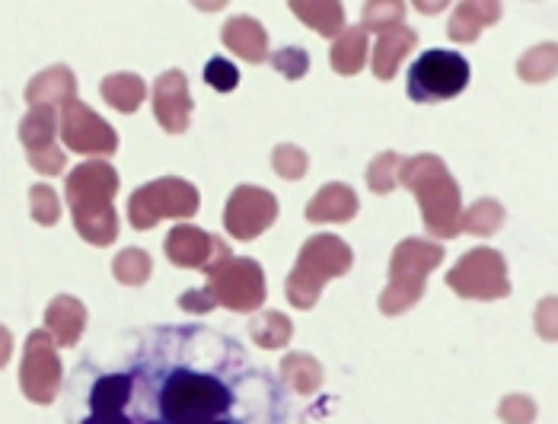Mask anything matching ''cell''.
<instances>
[{
	"mask_svg": "<svg viewBox=\"0 0 558 424\" xmlns=\"http://www.w3.org/2000/svg\"><path fill=\"white\" fill-rule=\"evenodd\" d=\"M71 99H77V77L68 64H51L43 74H36L26 86V102L29 109H54V106H68Z\"/></svg>",
	"mask_w": 558,
	"mask_h": 424,
	"instance_id": "obj_16",
	"label": "cell"
},
{
	"mask_svg": "<svg viewBox=\"0 0 558 424\" xmlns=\"http://www.w3.org/2000/svg\"><path fill=\"white\" fill-rule=\"evenodd\" d=\"M208 294L217 306L233 313H253L265 303V271L256 258H227L208 271Z\"/></svg>",
	"mask_w": 558,
	"mask_h": 424,
	"instance_id": "obj_9",
	"label": "cell"
},
{
	"mask_svg": "<svg viewBox=\"0 0 558 424\" xmlns=\"http://www.w3.org/2000/svg\"><path fill=\"white\" fill-rule=\"evenodd\" d=\"M10 354H13V336L7 326H0V367H7Z\"/></svg>",
	"mask_w": 558,
	"mask_h": 424,
	"instance_id": "obj_41",
	"label": "cell"
},
{
	"mask_svg": "<svg viewBox=\"0 0 558 424\" xmlns=\"http://www.w3.org/2000/svg\"><path fill=\"white\" fill-rule=\"evenodd\" d=\"M61 141L71 154H84V157H109L119 150V134L102 116H96L86 102L71 99L61 109Z\"/></svg>",
	"mask_w": 558,
	"mask_h": 424,
	"instance_id": "obj_12",
	"label": "cell"
},
{
	"mask_svg": "<svg viewBox=\"0 0 558 424\" xmlns=\"http://www.w3.org/2000/svg\"><path fill=\"white\" fill-rule=\"evenodd\" d=\"M205 84L217 89V93H230V89H236L240 86V71H236V64L233 61H227V58H211L208 64H205Z\"/></svg>",
	"mask_w": 558,
	"mask_h": 424,
	"instance_id": "obj_36",
	"label": "cell"
},
{
	"mask_svg": "<svg viewBox=\"0 0 558 424\" xmlns=\"http://www.w3.org/2000/svg\"><path fill=\"white\" fill-rule=\"evenodd\" d=\"M271 68L281 74V77H288V81H301L306 77V71H310V54L303 51V48H281V51H275L271 54Z\"/></svg>",
	"mask_w": 558,
	"mask_h": 424,
	"instance_id": "obj_35",
	"label": "cell"
},
{
	"mask_svg": "<svg viewBox=\"0 0 558 424\" xmlns=\"http://www.w3.org/2000/svg\"><path fill=\"white\" fill-rule=\"evenodd\" d=\"M64 163H68V154L58 144L48 147V150H39V154H29V167L36 172H43V175H58V172L64 170Z\"/></svg>",
	"mask_w": 558,
	"mask_h": 424,
	"instance_id": "obj_39",
	"label": "cell"
},
{
	"mask_svg": "<svg viewBox=\"0 0 558 424\" xmlns=\"http://www.w3.org/2000/svg\"><path fill=\"white\" fill-rule=\"evenodd\" d=\"M220 39H223V45L236 58H243L246 64H262L268 58V36H265L262 23L253 20V16H233V20H227Z\"/></svg>",
	"mask_w": 558,
	"mask_h": 424,
	"instance_id": "obj_18",
	"label": "cell"
},
{
	"mask_svg": "<svg viewBox=\"0 0 558 424\" xmlns=\"http://www.w3.org/2000/svg\"><path fill=\"white\" fill-rule=\"evenodd\" d=\"M163 250H167V258H170L175 268H202L205 275L211 268H217L220 262L233 258L230 246L220 237L202 230V227H192V223L172 227L167 243H163Z\"/></svg>",
	"mask_w": 558,
	"mask_h": 424,
	"instance_id": "obj_14",
	"label": "cell"
},
{
	"mask_svg": "<svg viewBox=\"0 0 558 424\" xmlns=\"http://www.w3.org/2000/svg\"><path fill=\"white\" fill-rule=\"evenodd\" d=\"M498 16H501V7H498V3H492V0H466V3H460L457 13L450 16L447 33H450L453 43H475L478 33H482L485 26H492Z\"/></svg>",
	"mask_w": 558,
	"mask_h": 424,
	"instance_id": "obj_21",
	"label": "cell"
},
{
	"mask_svg": "<svg viewBox=\"0 0 558 424\" xmlns=\"http://www.w3.org/2000/svg\"><path fill=\"white\" fill-rule=\"evenodd\" d=\"M354 214H357V195H354V189H348L342 182L323 185L306 205L310 223H344Z\"/></svg>",
	"mask_w": 558,
	"mask_h": 424,
	"instance_id": "obj_19",
	"label": "cell"
},
{
	"mask_svg": "<svg viewBox=\"0 0 558 424\" xmlns=\"http://www.w3.org/2000/svg\"><path fill=\"white\" fill-rule=\"evenodd\" d=\"M116 192H119V172L106 160H86L64 179V195L74 227L93 246H112L119 237V214L112 205Z\"/></svg>",
	"mask_w": 558,
	"mask_h": 424,
	"instance_id": "obj_2",
	"label": "cell"
},
{
	"mask_svg": "<svg viewBox=\"0 0 558 424\" xmlns=\"http://www.w3.org/2000/svg\"><path fill=\"white\" fill-rule=\"evenodd\" d=\"M367 33L361 26H348L336 36V45H332V68L336 74H344V77H354L364 64H367Z\"/></svg>",
	"mask_w": 558,
	"mask_h": 424,
	"instance_id": "obj_23",
	"label": "cell"
},
{
	"mask_svg": "<svg viewBox=\"0 0 558 424\" xmlns=\"http://www.w3.org/2000/svg\"><path fill=\"white\" fill-rule=\"evenodd\" d=\"M61 377L64 371H61L58 344L43 329L29 332L26 348H23V364H20L23 396L36 405H51L61 392Z\"/></svg>",
	"mask_w": 558,
	"mask_h": 424,
	"instance_id": "obj_10",
	"label": "cell"
},
{
	"mask_svg": "<svg viewBox=\"0 0 558 424\" xmlns=\"http://www.w3.org/2000/svg\"><path fill=\"white\" fill-rule=\"evenodd\" d=\"M306 167H310V160H306V154L298 144H278L275 154H271V170L278 172L281 179H288V182L301 179Z\"/></svg>",
	"mask_w": 558,
	"mask_h": 424,
	"instance_id": "obj_34",
	"label": "cell"
},
{
	"mask_svg": "<svg viewBox=\"0 0 558 424\" xmlns=\"http://www.w3.org/2000/svg\"><path fill=\"white\" fill-rule=\"evenodd\" d=\"M501 223H505V208H501L498 202H492V198H482V202H475L473 208L463 214L460 230L475 233V237H488V233H495Z\"/></svg>",
	"mask_w": 558,
	"mask_h": 424,
	"instance_id": "obj_31",
	"label": "cell"
},
{
	"mask_svg": "<svg viewBox=\"0 0 558 424\" xmlns=\"http://www.w3.org/2000/svg\"><path fill=\"white\" fill-rule=\"evenodd\" d=\"M86 329V306L71 294H58L45 306V332L58 348H74Z\"/></svg>",
	"mask_w": 558,
	"mask_h": 424,
	"instance_id": "obj_17",
	"label": "cell"
},
{
	"mask_svg": "<svg viewBox=\"0 0 558 424\" xmlns=\"http://www.w3.org/2000/svg\"><path fill=\"white\" fill-rule=\"evenodd\" d=\"M517 74L526 81V84H543V81H553L558 74V45L546 43L530 48L520 64H517Z\"/></svg>",
	"mask_w": 558,
	"mask_h": 424,
	"instance_id": "obj_28",
	"label": "cell"
},
{
	"mask_svg": "<svg viewBox=\"0 0 558 424\" xmlns=\"http://www.w3.org/2000/svg\"><path fill=\"white\" fill-rule=\"evenodd\" d=\"M150 271H154V262H150V255L144 253V250H122V253L112 258V275H116V281H122V284H129V288H137V284H144L147 278H150Z\"/></svg>",
	"mask_w": 558,
	"mask_h": 424,
	"instance_id": "obj_30",
	"label": "cell"
},
{
	"mask_svg": "<svg viewBox=\"0 0 558 424\" xmlns=\"http://www.w3.org/2000/svg\"><path fill=\"white\" fill-rule=\"evenodd\" d=\"M399 182L415 192L428 233L440 237V240H450V237L460 233V220H463L460 189H457L453 175L444 167L440 157L418 154L412 160H402Z\"/></svg>",
	"mask_w": 558,
	"mask_h": 424,
	"instance_id": "obj_4",
	"label": "cell"
},
{
	"mask_svg": "<svg viewBox=\"0 0 558 424\" xmlns=\"http://www.w3.org/2000/svg\"><path fill=\"white\" fill-rule=\"evenodd\" d=\"M129 371L134 424L246 422V412H236L246 358L211 329H157Z\"/></svg>",
	"mask_w": 558,
	"mask_h": 424,
	"instance_id": "obj_1",
	"label": "cell"
},
{
	"mask_svg": "<svg viewBox=\"0 0 558 424\" xmlns=\"http://www.w3.org/2000/svg\"><path fill=\"white\" fill-rule=\"evenodd\" d=\"M99 93H102V99L112 106V109H119V112H137L141 109V102H144V96H147V86L144 81L137 77V74H109L102 86H99Z\"/></svg>",
	"mask_w": 558,
	"mask_h": 424,
	"instance_id": "obj_24",
	"label": "cell"
},
{
	"mask_svg": "<svg viewBox=\"0 0 558 424\" xmlns=\"http://www.w3.org/2000/svg\"><path fill=\"white\" fill-rule=\"evenodd\" d=\"M198 208L202 195L192 182L179 175H163L131 192L129 220L134 230H150L163 217H195Z\"/></svg>",
	"mask_w": 558,
	"mask_h": 424,
	"instance_id": "obj_7",
	"label": "cell"
},
{
	"mask_svg": "<svg viewBox=\"0 0 558 424\" xmlns=\"http://www.w3.org/2000/svg\"><path fill=\"white\" fill-rule=\"evenodd\" d=\"M444 262V250L428 240H405L392 250L389 284L380 294V310L387 316H399L415 306L425 294V278Z\"/></svg>",
	"mask_w": 558,
	"mask_h": 424,
	"instance_id": "obj_6",
	"label": "cell"
},
{
	"mask_svg": "<svg viewBox=\"0 0 558 424\" xmlns=\"http://www.w3.org/2000/svg\"><path fill=\"white\" fill-rule=\"evenodd\" d=\"M402 16H405V3H399V0H371L361 10V29L384 36L389 29L402 26Z\"/></svg>",
	"mask_w": 558,
	"mask_h": 424,
	"instance_id": "obj_29",
	"label": "cell"
},
{
	"mask_svg": "<svg viewBox=\"0 0 558 424\" xmlns=\"http://www.w3.org/2000/svg\"><path fill=\"white\" fill-rule=\"evenodd\" d=\"M154 116L170 134H182L192 119V96L182 71H167L154 84Z\"/></svg>",
	"mask_w": 558,
	"mask_h": 424,
	"instance_id": "obj_15",
	"label": "cell"
},
{
	"mask_svg": "<svg viewBox=\"0 0 558 424\" xmlns=\"http://www.w3.org/2000/svg\"><path fill=\"white\" fill-rule=\"evenodd\" d=\"M415 45H418V36H415V29H409V26H396V29L384 33V36L377 39V45H374V58H371L374 77L392 81V74L399 71V64L405 61V54H409Z\"/></svg>",
	"mask_w": 558,
	"mask_h": 424,
	"instance_id": "obj_20",
	"label": "cell"
},
{
	"mask_svg": "<svg viewBox=\"0 0 558 424\" xmlns=\"http://www.w3.org/2000/svg\"><path fill=\"white\" fill-rule=\"evenodd\" d=\"M498 415H501V422L508 424H530L536 419V405H533V399H526V396H508V399L501 402Z\"/></svg>",
	"mask_w": 558,
	"mask_h": 424,
	"instance_id": "obj_37",
	"label": "cell"
},
{
	"mask_svg": "<svg viewBox=\"0 0 558 424\" xmlns=\"http://www.w3.org/2000/svg\"><path fill=\"white\" fill-rule=\"evenodd\" d=\"M278 217V198L268 189L258 185H240L227 198L223 227L233 240H256Z\"/></svg>",
	"mask_w": 558,
	"mask_h": 424,
	"instance_id": "obj_13",
	"label": "cell"
},
{
	"mask_svg": "<svg viewBox=\"0 0 558 424\" xmlns=\"http://www.w3.org/2000/svg\"><path fill=\"white\" fill-rule=\"evenodd\" d=\"M29 214H33V220L36 223H43V227H54L58 220H61V202H58V192L51 189V185H33L29 189Z\"/></svg>",
	"mask_w": 558,
	"mask_h": 424,
	"instance_id": "obj_33",
	"label": "cell"
},
{
	"mask_svg": "<svg viewBox=\"0 0 558 424\" xmlns=\"http://www.w3.org/2000/svg\"><path fill=\"white\" fill-rule=\"evenodd\" d=\"M399 170H402V157L399 154H380L371 167H367V185H371V192H377V195H389L392 189H396V182H399Z\"/></svg>",
	"mask_w": 558,
	"mask_h": 424,
	"instance_id": "obj_32",
	"label": "cell"
},
{
	"mask_svg": "<svg viewBox=\"0 0 558 424\" xmlns=\"http://www.w3.org/2000/svg\"><path fill=\"white\" fill-rule=\"evenodd\" d=\"M351 262H354V253H351V246L344 240L332 237V233L310 237L303 243L301 255H298L294 271L288 275V300L298 310H313L319 294H323V288L332 278L348 275Z\"/></svg>",
	"mask_w": 558,
	"mask_h": 424,
	"instance_id": "obj_5",
	"label": "cell"
},
{
	"mask_svg": "<svg viewBox=\"0 0 558 424\" xmlns=\"http://www.w3.org/2000/svg\"><path fill=\"white\" fill-rule=\"evenodd\" d=\"M536 332L546 341H558V298H546L536 306Z\"/></svg>",
	"mask_w": 558,
	"mask_h": 424,
	"instance_id": "obj_38",
	"label": "cell"
},
{
	"mask_svg": "<svg viewBox=\"0 0 558 424\" xmlns=\"http://www.w3.org/2000/svg\"><path fill=\"white\" fill-rule=\"evenodd\" d=\"M141 424H160V422H141Z\"/></svg>",
	"mask_w": 558,
	"mask_h": 424,
	"instance_id": "obj_43",
	"label": "cell"
},
{
	"mask_svg": "<svg viewBox=\"0 0 558 424\" xmlns=\"http://www.w3.org/2000/svg\"><path fill=\"white\" fill-rule=\"evenodd\" d=\"M179 306H182L185 313H211L217 303L215 298L208 294V288H198V291H185V294L179 298Z\"/></svg>",
	"mask_w": 558,
	"mask_h": 424,
	"instance_id": "obj_40",
	"label": "cell"
},
{
	"mask_svg": "<svg viewBox=\"0 0 558 424\" xmlns=\"http://www.w3.org/2000/svg\"><path fill=\"white\" fill-rule=\"evenodd\" d=\"M281 380L288 383L298 396H313L323 386V367L313 354L294 351L281 361Z\"/></svg>",
	"mask_w": 558,
	"mask_h": 424,
	"instance_id": "obj_25",
	"label": "cell"
},
{
	"mask_svg": "<svg viewBox=\"0 0 558 424\" xmlns=\"http://www.w3.org/2000/svg\"><path fill=\"white\" fill-rule=\"evenodd\" d=\"M131 371H99L81 364L71 377L68 422L71 424H134L131 422Z\"/></svg>",
	"mask_w": 558,
	"mask_h": 424,
	"instance_id": "obj_3",
	"label": "cell"
},
{
	"mask_svg": "<svg viewBox=\"0 0 558 424\" xmlns=\"http://www.w3.org/2000/svg\"><path fill=\"white\" fill-rule=\"evenodd\" d=\"M447 284L470 300H498L511 294L508 265L495 250H473L466 253L447 275Z\"/></svg>",
	"mask_w": 558,
	"mask_h": 424,
	"instance_id": "obj_11",
	"label": "cell"
},
{
	"mask_svg": "<svg viewBox=\"0 0 558 424\" xmlns=\"http://www.w3.org/2000/svg\"><path fill=\"white\" fill-rule=\"evenodd\" d=\"M291 13L319 36H339L344 29V7L339 0H291Z\"/></svg>",
	"mask_w": 558,
	"mask_h": 424,
	"instance_id": "obj_22",
	"label": "cell"
},
{
	"mask_svg": "<svg viewBox=\"0 0 558 424\" xmlns=\"http://www.w3.org/2000/svg\"><path fill=\"white\" fill-rule=\"evenodd\" d=\"M470 84V61L460 51L430 48L409 68V99L444 102L460 96Z\"/></svg>",
	"mask_w": 558,
	"mask_h": 424,
	"instance_id": "obj_8",
	"label": "cell"
},
{
	"mask_svg": "<svg viewBox=\"0 0 558 424\" xmlns=\"http://www.w3.org/2000/svg\"><path fill=\"white\" fill-rule=\"evenodd\" d=\"M250 336H253V341H256L258 348L275 351V348H284V344L291 341L294 326H291V319H288L284 313L265 310V313H258L256 319L250 323Z\"/></svg>",
	"mask_w": 558,
	"mask_h": 424,
	"instance_id": "obj_27",
	"label": "cell"
},
{
	"mask_svg": "<svg viewBox=\"0 0 558 424\" xmlns=\"http://www.w3.org/2000/svg\"><path fill=\"white\" fill-rule=\"evenodd\" d=\"M54 134H58L54 109H29L20 122V141L29 154L54 147Z\"/></svg>",
	"mask_w": 558,
	"mask_h": 424,
	"instance_id": "obj_26",
	"label": "cell"
},
{
	"mask_svg": "<svg viewBox=\"0 0 558 424\" xmlns=\"http://www.w3.org/2000/svg\"><path fill=\"white\" fill-rule=\"evenodd\" d=\"M205 424H246V422H205Z\"/></svg>",
	"mask_w": 558,
	"mask_h": 424,
	"instance_id": "obj_42",
	"label": "cell"
}]
</instances>
